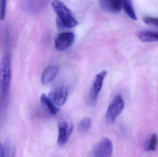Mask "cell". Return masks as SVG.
<instances>
[{
    "instance_id": "cell-6",
    "label": "cell",
    "mask_w": 158,
    "mask_h": 157,
    "mask_svg": "<svg viewBox=\"0 0 158 157\" xmlns=\"http://www.w3.org/2000/svg\"><path fill=\"white\" fill-rule=\"evenodd\" d=\"M113 151V144L108 138L101 139L94 146L93 155L95 157H110Z\"/></svg>"
},
{
    "instance_id": "cell-15",
    "label": "cell",
    "mask_w": 158,
    "mask_h": 157,
    "mask_svg": "<svg viewBox=\"0 0 158 157\" xmlns=\"http://www.w3.org/2000/svg\"><path fill=\"white\" fill-rule=\"evenodd\" d=\"M92 120L89 118H85L79 123L77 125L78 130L81 133L87 132L91 128Z\"/></svg>"
},
{
    "instance_id": "cell-1",
    "label": "cell",
    "mask_w": 158,
    "mask_h": 157,
    "mask_svg": "<svg viewBox=\"0 0 158 157\" xmlns=\"http://www.w3.org/2000/svg\"><path fill=\"white\" fill-rule=\"evenodd\" d=\"M52 7L57 16V24L60 28H71L78 25L72 11L60 0H54Z\"/></svg>"
},
{
    "instance_id": "cell-14",
    "label": "cell",
    "mask_w": 158,
    "mask_h": 157,
    "mask_svg": "<svg viewBox=\"0 0 158 157\" xmlns=\"http://www.w3.org/2000/svg\"><path fill=\"white\" fill-rule=\"evenodd\" d=\"M122 8L127 15L133 20H137V16L134 9L131 0H122Z\"/></svg>"
},
{
    "instance_id": "cell-11",
    "label": "cell",
    "mask_w": 158,
    "mask_h": 157,
    "mask_svg": "<svg viewBox=\"0 0 158 157\" xmlns=\"http://www.w3.org/2000/svg\"><path fill=\"white\" fill-rule=\"evenodd\" d=\"M50 0H26L28 9L31 12H39L46 6Z\"/></svg>"
},
{
    "instance_id": "cell-18",
    "label": "cell",
    "mask_w": 158,
    "mask_h": 157,
    "mask_svg": "<svg viewBox=\"0 0 158 157\" xmlns=\"http://www.w3.org/2000/svg\"><path fill=\"white\" fill-rule=\"evenodd\" d=\"M143 21L147 25L158 26V18H156L145 17L143 18Z\"/></svg>"
},
{
    "instance_id": "cell-3",
    "label": "cell",
    "mask_w": 158,
    "mask_h": 157,
    "mask_svg": "<svg viewBox=\"0 0 158 157\" xmlns=\"http://www.w3.org/2000/svg\"><path fill=\"white\" fill-rule=\"evenodd\" d=\"M124 107V101L122 97L120 95H117L110 104L107 110L106 120L108 123H114L122 112Z\"/></svg>"
},
{
    "instance_id": "cell-13",
    "label": "cell",
    "mask_w": 158,
    "mask_h": 157,
    "mask_svg": "<svg viewBox=\"0 0 158 157\" xmlns=\"http://www.w3.org/2000/svg\"><path fill=\"white\" fill-rule=\"evenodd\" d=\"M40 101L44 106L47 108L50 113L53 115H56L59 112V108L56 107L50 99L44 94H43L40 97Z\"/></svg>"
},
{
    "instance_id": "cell-4",
    "label": "cell",
    "mask_w": 158,
    "mask_h": 157,
    "mask_svg": "<svg viewBox=\"0 0 158 157\" xmlns=\"http://www.w3.org/2000/svg\"><path fill=\"white\" fill-rule=\"evenodd\" d=\"M107 73V71H102L98 74L94 79L88 96V102L91 106L94 107L96 104L98 95L103 86L104 79Z\"/></svg>"
},
{
    "instance_id": "cell-5",
    "label": "cell",
    "mask_w": 158,
    "mask_h": 157,
    "mask_svg": "<svg viewBox=\"0 0 158 157\" xmlns=\"http://www.w3.org/2000/svg\"><path fill=\"white\" fill-rule=\"evenodd\" d=\"M74 129L71 121L67 119H63L58 123V134L57 143L60 146H64L69 141Z\"/></svg>"
},
{
    "instance_id": "cell-2",
    "label": "cell",
    "mask_w": 158,
    "mask_h": 157,
    "mask_svg": "<svg viewBox=\"0 0 158 157\" xmlns=\"http://www.w3.org/2000/svg\"><path fill=\"white\" fill-rule=\"evenodd\" d=\"M12 69L9 55H5L0 62V97H5L10 88Z\"/></svg>"
},
{
    "instance_id": "cell-19",
    "label": "cell",
    "mask_w": 158,
    "mask_h": 157,
    "mask_svg": "<svg viewBox=\"0 0 158 157\" xmlns=\"http://www.w3.org/2000/svg\"><path fill=\"white\" fill-rule=\"evenodd\" d=\"M5 151L2 144L0 141V157L4 156Z\"/></svg>"
},
{
    "instance_id": "cell-7",
    "label": "cell",
    "mask_w": 158,
    "mask_h": 157,
    "mask_svg": "<svg viewBox=\"0 0 158 157\" xmlns=\"http://www.w3.org/2000/svg\"><path fill=\"white\" fill-rule=\"evenodd\" d=\"M75 36L71 32H63L56 38L55 44L57 50L62 51L69 48L75 41Z\"/></svg>"
},
{
    "instance_id": "cell-17",
    "label": "cell",
    "mask_w": 158,
    "mask_h": 157,
    "mask_svg": "<svg viewBox=\"0 0 158 157\" xmlns=\"http://www.w3.org/2000/svg\"><path fill=\"white\" fill-rule=\"evenodd\" d=\"M157 143V137L156 135L154 134L152 135L151 139L149 141V144L148 147V150L154 151L156 149Z\"/></svg>"
},
{
    "instance_id": "cell-12",
    "label": "cell",
    "mask_w": 158,
    "mask_h": 157,
    "mask_svg": "<svg viewBox=\"0 0 158 157\" xmlns=\"http://www.w3.org/2000/svg\"><path fill=\"white\" fill-rule=\"evenodd\" d=\"M138 38L144 42H152L158 41V32L144 30L139 31L137 33Z\"/></svg>"
},
{
    "instance_id": "cell-9",
    "label": "cell",
    "mask_w": 158,
    "mask_h": 157,
    "mask_svg": "<svg viewBox=\"0 0 158 157\" xmlns=\"http://www.w3.org/2000/svg\"><path fill=\"white\" fill-rule=\"evenodd\" d=\"M100 7L104 11L110 13H117L122 9V0H100Z\"/></svg>"
},
{
    "instance_id": "cell-8",
    "label": "cell",
    "mask_w": 158,
    "mask_h": 157,
    "mask_svg": "<svg viewBox=\"0 0 158 157\" xmlns=\"http://www.w3.org/2000/svg\"><path fill=\"white\" fill-rule=\"evenodd\" d=\"M68 96L67 89L64 87H61L51 91L48 97L56 107H60L66 102Z\"/></svg>"
},
{
    "instance_id": "cell-10",
    "label": "cell",
    "mask_w": 158,
    "mask_h": 157,
    "mask_svg": "<svg viewBox=\"0 0 158 157\" xmlns=\"http://www.w3.org/2000/svg\"><path fill=\"white\" fill-rule=\"evenodd\" d=\"M58 67L57 66H49L47 67L42 76V83L44 84H47L51 83L56 76L58 71Z\"/></svg>"
},
{
    "instance_id": "cell-16",
    "label": "cell",
    "mask_w": 158,
    "mask_h": 157,
    "mask_svg": "<svg viewBox=\"0 0 158 157\" xmlns=\"http://www.w3.org/2000/svg\"><path fill=\"white\" fill-rule=\"evenodd\" d=\"M7 0H0V19L3 20L6 14Z\"/></svg>"
}]
</instances>
